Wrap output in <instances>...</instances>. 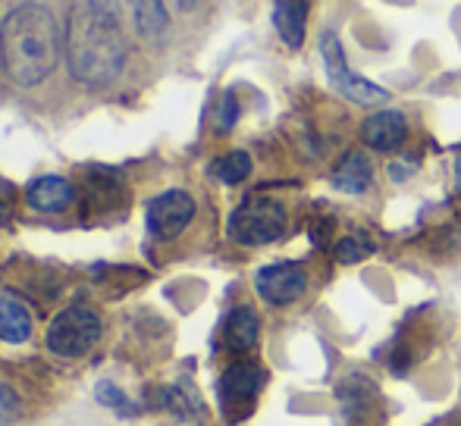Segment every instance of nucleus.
Masks as SVG:
<instances>
[{"mask_svg": "<svg viewBox=\"0 0 461 426\" xmlns=\"http://www.w3.org/2000/svg\"><path fill=\"white\" fill-rule=\"evenodd\" d=\"M60 60V29L41 4H19L0 22V67L16 85H41Z\"/></svg>", "mask_w": 461, "mask_h": 426, "instance_id": "obj_1", "label": "nucleus"}, {"mask_svg": "<svg viewBox=\"0 0 461 426\" xmlns=\"http://www.w3.org/2000/svg\"><path fill=\"white\" fill-rule=\"evenodd\" d=\"M67 60L76 82L88 88L110 85L126 67L120 19L104 16L88 4L76 6L67 25Z\"/></svg>", "mask_w": 461, "mask_h": 426, "instance_id": "obj_2", "label": "nucleus"}, {"mask_svg": "<svg viewBox=\"0 0 461 426\" xmlns=\"http://www.w3.org/2000/svg\"><path fill=\"white\" fill-rule=\"evenodd\" d=\"M285 232V208L274 198H245L230 217V238L239 244H249V248H258V244H270L276 238H283Z\"/></svg>", "mask_w": 461, "mask_h": 426, "instance_id": "obj_3", "label": "nucleus"}, {"mask_svg": "<svg viewBox=\"0 0 461 426\" xmlns=\"http://www.w3.org/2000/svg\"><path fill=\"white\" fill-rule=\"evenodd\" d=\"M321 57H323V67H327L330 85H333L342 98H348L352 104H361V107L386 104L389 101L386 88L374 85V82L365 79V75H358L352 67H348L336 31H323L321 35Z\"/></svg>", "mask_w": 461, "mask_h": 426, "instance_id": "obj_4", "label": "nucleus"}, {"mask_svg": "<svg viewBox=\"0 0 461 426\" xmlns=\"http://www.w3.org/2000/svg\"><path fill=\"white\" fill-rule=\"evenodd\" d=\"M101 339V320L88 307H67L60 311L48 326L44 345L60 358H82L97 345Z\"/></svg>", "mask_w": 461, "mask_h": 426, "instance_id": "obj_5", "label": "nucleus"}, {"mask_svg": "<svg viewBox=\"0 0 461 426\" xmlns=\"http://www.w3.org/2000/svg\"><path fill=\"white\" fill-rule=\"evenodd\" d=\"M148 232L160 242H170L194 219V198L188 191H164L148 204Z\"/></svg>", "mask_w": 461, "mask_h": 426, "instance_id": "obj_6", "label": "nucleus"}, {"mask_svg": "<svg viewBox=\"0 0 461 426\" xmlns=\"http://www.w3.org/2000/svg\"><path fill=\"white\" fill-rule=\"evenodd\" d=\"M261 386H264V370L255 364V360L232 364L230 370L220 377V402H223V411L232 417V421L249 414Z\"/></svg>", "mask_w": 461, "mask_h": 426, "instance_id": "obj_7", "label": "nucleus"}, {"mask_svg": "<svg viewBox=\"0 0 461 426\" xmlns=\"http://www.w3.org/2000/svg\"><path fill=\"white\" fill-rule=\"evenodd\" d=\"M255 288L267 305L283 307L302 298L304 288H308V276L298 263H274V267L258 270Z\"/></svg>", "mask_w": 461, "mask_h": 426, "instance_id": "obj_8", "label": "nucleus"}, {"mask_svg": "<svg viewBox=\"0 0 461 426\" xmlns=\"http://www.w3.org/2000/svg\"><path fill=\"white\" fill-rule=\"evenodd\" d=\"M361 138L374 151H399L408 138V120L399 110H376L374 116H367L365 126H361Z\"/></svg>", "mask_w": 461, "mask_h": 426, "instance_id": "obj_9", "label": "nucleus"}, {"mask_svg": "<svg viewBox=\"0 0 461 426\" xmlns=\"http://www.w3.org/2000/svg\"><path fill=\"white\" fill-rule=\"evenodd\" d=\"M308 16H311V0H274V29L283 38L285 48L298 50L304 44Z\"/></svg>", "mask_w": 461, "mask_h": 426, "instance_id": "obj_10", "label": "nucleus"}, {"mask_svg": "<svg viewBox=\"0 0 461 426\" xmlns=\"http://www.w3.org/2000/svg\"><path fill=\"white\" fill-rule=\"evenodd\" d=\"M25 201L41 213H63L76 201V189L69 185V179H63V176H41L29 185Z\"/></svg>", "mask_w": 461, "mask_h": 426, "instance_id": "obj_11", "label": "nucleus"}, {"mask_svg": "<svg viewBox=\"0 0 461 426\" xmlns=\"http://www.w3.org/2000/svg\"><path fill=\"white\" fill-rule=\"evenodd\" d=\"M126 4L132 10L139 35L151 44H164L170 35V13H167L164 0H126Z\"/></svg>", "mask_w": 461, "mask_h": 426, "instance_id": "obj_12", "label": "nucleus"}, {"mask_svg": "<svg viewBox=\"0 0 461 426\" xmlns=\"http://www.w3.org/2000/svg\"><path fill=\"white\" fill-rule=\"evenodd\" d=\"M32 335V311L13 292H0V339L19 345Z\"/></svg>", "mask_w": 461, "mask_h": 426, "instance_id": "obj_13", "label": "nucleus"}, {"mask_svg": "<svg viewBox=\"0 0 461 426\" xmlns=\"http://www.w3.org/2000/svg\"><path fill=\"white\" fill-rule=\"evenodd\" d=\"M223 339L232 351L239 354L251 351L258 345V339H261V320H258V314L251 307H236L223 323Z\"/></svg>", "mask_w": 461, "mask_h": 426, "instance_id": "obj_14", "label": "nucleus"}, {"mask_svg": "<svg viewBox=\"0 0 461 426\" xmlns=\"http://www.w3.org/2000/svg\"><path fill=\"white\" fill-rule=\"evenodd\" d=\"M370 179H374V166H370L367 154L348 151L333 170V189L346 191V195H361V191H367Z\"/></svg>", "mask_w": 461, "mask_h": 426, "instance_id": "obj_15", "label": "nucleus"}, {"mask_svg": "<svg viewBox=\"0 0 461 426\" xmlns=\"http://www.w3.org/2000/svg\"><path fill=\"white\" fill-rule=\"evenodd\" d=\"M251 173V157L245 151H230L223 157H217L211 164V176L220 179L223 185H239L245 182Z\"/></svg>", "mask_w": 461, "mask_h": 426, "instance_id": "obj_16", "label": "nucleus"}, {"mask_svg": "<svg viewBox=\"0 0 461 426\" xmlns=\"http://www.w3.org/2000/svg\"><path fill=\"white\" fill-rule=\"evenodd\" d=\"M19 417V395L13 386L0 383V426L13 423Z\"/></svg>", "mask_w": 461, "mask_h": 426, "instance_id": "obj_17", "label": "nucleus"}, {"mask_svg": "<svg viewBox=\"0 0 461 426\" xmlns=\"http://www.w3.org/2000/svg\"><path fill=\"white\" fill-rule=\"evenodd\" d=\"M367 244H361L358 238H342L339 244H336V257H339L342 263H355V261H361V257L367 254Z\"/></svg>", "mask_w": 461, "mask_h": 426, "instance_id": "obj_18", "label": "nucleus"}, {"mask_svg": "<svg viewBox=\"0 0 461 426\" xmlns=\"http://www.w3.org/2000/svg\"><path fill=\"white\" fill-rule=\"evenodd\" d=\"M13 210H16V189L6 179H0V223H6Z\"/></svg>", "mask_w": 461, "mask_h": 426, "instance_id": "obj_19", "label": "nucleus"}, {"mask_svg": "<svg viewBox=\"0 0 461 426\" xmlns=\"http://www.w3.org/2000/svg\"><path fill=\"white\" fill-rule=\"evenodd\" d=\"M239 116V104L232 94H223V104H220V116H217V126L220 132H226V129H232V122H236Z\"/></svg>", "mask_w": 461, "mask_h": 426, "instance_id": "obj_20", "label": "nucleus"}, {"mask_svg": "<svg viewBox=\"0 0 461 426\" xmlns=\"http://www.w3.org/2000/svg\"><path fill=\"white\" fill-rule=\"evenodd\" d=\"M92 10L97 13H104V16H113V19H120V0H86Z\"/></svg>", "mask_w": 461, "mask_h": 426, "instance_id": "obj_21", "label": "nucleus"}, {"mask_svg": "<svg viewBox=\"0 0 461 426\" xmlns=\"http://www.w3.org/2000/svg\"><path fill=\"white\" fill-rule=\"evenodd\" d=\"M456 185H458V195H461V151L456 157Z\"/></svg>", "mask_w": 461, "mask_h": 426, "instance_id": "obj_22", "label": "nucleus"}, {"mask_svg": "<svg viewBox=\"0 0 461 426\" xmlns=\"http://www.w3.org/2000/svg\"><path fill=\"white\" fill-rule=\"evenodd\" d=\"M201 0H179V6H183V10H192V6H198Z\"/></svg>", "mask_w": 461, "mask_h": 426, "instance_id": "obj_23", "label": "nucleus"}]
</instances>
